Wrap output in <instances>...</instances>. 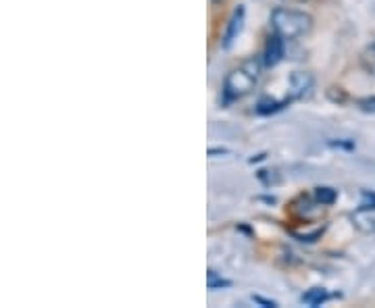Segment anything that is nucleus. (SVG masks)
<instances>
[{
	"label": "nucleus",
	"mask_w": 375,
	"mask_h": 308,
	"mask_svg": "<svg viewBox=\"0 0 375 308\" xmlns=\"http://www.w3.org/2000/svg\"><path fill=\"white\" fill-rule=\"evenodd\" d=\"M263 61H265V67H276V65H280L281 61H283V56H285V48H283V38L278 36L276 32L267 38V42H265V50H263Z\"/></svg>",
	"instance_id": "20e7f679"
},
{
	"label": "nucleus",
	"mask_w": 375,
	"mask_h": 308,
	"mask_svg": "<svg viewBox=\"0 0 375 308\" xmlns=\"http://www.w3.org/2000/svg\"><path fill=\"white\" fill-rule=\"evenodd\" d=\"M209 290H217V288H230L232 283L228 281V279H221V277H217L215 275V271H209Z\"/></svg>",
	"instance_id": "1a4fd4ad"
},
{
	"label": "nucleus",
	"mask_w": 375,
	"mask_h": 308,
	"mask_svg": "<svg viewBox=\"0 0 375 308\" xmlns=\"http://www.w3.org/2000/svg\"><path fill=\"white\" fill-rule=\"evenodd\" d=\"M244 17H246L244 6H238L234 13H232V17L228 21V27H226V34H223V40H221L223 50H230L234 46L235 40L240 38V34L244 30Z\"/></svg>",
	"instance_id": "7ed1b4c3"
},
{
	"label": "nucleus",
	"mask_w": 375,
	"mask_h": 308,
	"mask_svg": "<svg viewBox=\"0 0 375 308\" xmlns=\"http://www.w3.org/2000/svg\"><path fill=\"white\" fill-rule=\"evenodd\" d=\"M315 200L321 204V207H328V204H333L336 200H338V190H333V187H315Z\"/></svg>",
	"instance_id": "6e6552de"
},
{
	"label": "nucleus",
	"mask_w": 375,
	"mask_h": 308,
	"mask_svg": "<svg viewBox=\"0 0 375 308\" xmlns=\"http://www.w3.org/2000/svg\"><path fill=\"white\" fill-rule=\"evenodd\" d=\"M252 300H254V302H259V304H263V307H265V308H273V307H278V304H276V302H273V300H265V298H261V296H254V298H252Z\"/></svg>",
	"instance_id": "f8f14e48"
},
{
	"label": "nucleus",
	"mask_w": 375,
	"mask_h": 308,
	"mask_svg": "<svg viewBox=\"0 0 375 308\" xmlns=\"http://www.w3.org/2000/svg\"><path fill=\"white\" fill-rule=\"evenodd\" d=\"M328 298L329 294L324 290V288H313V290H309L307 294H302L300 300H302L307 307H321Z\"/></svg>",
	"instance_id": "0eeeda50"
},
{
	"label": "nucleus",
	"mask_w": 375,
	"mask_h": 308,
	"mask_svg": "<svg viewBox=\"0 0 375 308\" xmlns=\"http://www.w3.org/2000/svg\"><path fill=\"white\" fill-rule=\"evenodd\" d=\"M357 106H359V111H363L367 115H375V96H367V98L357 100Z\"/></svg>",
	"instance_id": "9d476101"
},
{
	"label": "nucleus",
	"mask_w": 375,
	"mask_h": 308,
	"mask_svg": "<svg viewBox=\"0 0 375 308\" xmlns=\"http://www.w3.org/2000/svg\"><path fill=\"white\" fill-rule=\"evenodd\" d=\"M288 2H307V0H288Z\"/></svg>",
	"instance_id": "4468645a"
},
{
	"label": "nucleus",
	"mask_w": 375,
	"mask_h": 308,
	"mask_svg": "<svg viewBox=\"0 0 375 308\" xmlns=\"http://www.w3.org/2000/svg\"><path fill=\"white\" fill-rule=\"evenodd\" d=\"M313 88V75L307 71H296L290 78V100L292 98H302Z\"/></svg>",
	"instance_id": "39448f33"
},
{
	"label": "nucleus",
	"mask_w": 375,
	"mask_h": 308,
	"mask_svg": "<svg viewBox=\"0 0 375 308\" xmlns=\"http://www.w3.org/2000/svg\"><path fill=\"white\" fill-rule=\"evenodd\" d=\"M271 27L283 40H296V38H300V36H305V34L311 32L313 17L307 15L305 11L276 8L271 13Z\"/></svg>",
	"instance_id": "f03ea898"
},
{
	"label": "nucleus",
	"mask_w": 375,
	"mask_h": 308,
	"mask_svg": "<svg viewBox=\"0 0 375 308\" xmlns=\"http://www.w3.org/2000/svg\"><path fill=\"white\" fill-rule=\"evenodd\" d=\"M374 50H375V46H374Z\"/></svg>",
	"instance_id": "2eb2a0df"
},
{
	"label": "nucleus",
	"mask_w": 375,
	"mask_h": 308,
	"mask_svg": "<svg viewBox=\"0 0 375 308\" xmlns=\"http://www.w3.org/2000/svg\"><path fill=\"white\" fill-rule=\"evenodd\" d=\"M355 225L365 231V233H375V209H361L352 215Z\"/></svg>",
	"instance_id": "423d86ee"
},
{
	"label": "nucleus",
	"mask_w": 375,
	"mask_h": 308,
	"mask_svg": "<svg viewBox=\"0 0 375 308\" xmlns=\"http://www.w3.org/2000/svg\"><path fill=\"white\" fill-rule=\"evenodd\" d=\"M361 209H375V194L363 192V198H361Z\"/></svg>",
	"instance_id": "9b49d317"
},
{
	"label": "nucleus",
	"mask_w": 375,
	"mask_h": 308,
	"mask_svg": "<svg viewBox=\"0 0 375 308\" xmlns=\"http://www.w3.org/2000/svg\"><path fill=\"white\" fill-rule=\"evenodd\" d=\"M217 154L226 156V154H230V150H226V148H211V150H209V156H211V159H215Z\"/></svg>",
	"instance_id": "ddd939ff"
},
{
	"label": "nucleus",
	"mask_w": 375,
	"mask_h": 308,
	"mask_svg": "<svg viewBox=\"0 0 375 308\" xmlns=\"http://www.w3.org/2000/svg\"><path fill=\"white\" fill-rule=\"evenodd\" d=\"M259 75H261V65L254 58L242 63L238 69H232L228 73L226 82H223V100L234 102V100L248 96L252 90L257 88Z\"/></svg>",
	"instance_id": "f257e3e1"
}]
</instances>
